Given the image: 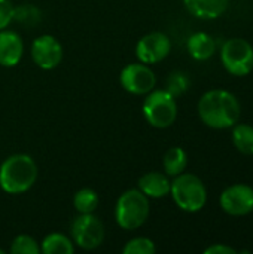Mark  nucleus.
I'll return each instance as SVG.
<instances>
[{"mask_svg":"<svg viewBox=\"0 0 253 254\" xmlns=\"http://www.w3.org/2000/svg\"><path fill=\"white\" fill-rule=\"evenodd\" d=\"M171 51V42L169 36L161 31H152L145 34L136 45V55L143 64H155L163 61Z\"/></svg>","mask_w":253,"mask_h":254,"instance_id":"9d476101","label":"nucleus"},{"mask_svg":"<svg viewBox=\"0 0 253 254\" xmlns=\"http://www.w3.org/2000/svg\"><path fill=\"white\" fill-rule=\"evenodd\" d=\"M230 0H183L188 12L200 19H216L221 16L227 7Z\"/></svg>","mask_w":253,"mask_h":254,"instance_id":"4468645a","label":"nucleus"},{"mask_svg":"<svg viewBox=\"0 0 253 254\" xmlns=\"http://www.w3.org/2000/svg\"><path fill=\"white\" fill-rule=\"evenodd\" d=\"M221 60L234 76H246L253 70V48L245 39H230L222 45Z\"/></svg>","mask_w":253,"mask_h":254,"instance_id":"0eeeda50","label":"nucleus"},{"mask_svg":"<svg viewBox=\"0 0 253 254\" xmlns=\"http://www.w3.org/2000/svg\"><path fill=\"white\" fill-rule=\"evenodd\" d=\"M143 101V116L154 128H169L177 118L176 98L167 89H152Z\"/></svg>","mask_w":253,"mask_h":254,"instance_id":"39448f33","label":"nucleus"},{"mask_svg":"<svg viewBox=\"0 0 253 254\" xmlns=\"http://www.w3.org/2000/svg\"><path fill=\"white\" fill-rule=\"evenodd\" d=\"M237 252L233 247L228 246H222V244H215L210 246L204 250V254H236Z\"/></svg>","mask_w":253,"mask_h":254,"instance_id":"393cba45","label":"nucleus"},{"mask_svg":"<svg viewBox=\"0 0 253 254\" xmlns=\"http://www.w3.org/2000/svg\"><path fill=\"white\" fill-rule=\"evenodd\" d=\"M157 250L154 241L151 238L146 237H136L133 240H130L124 249L122 253L124 254H154Z\"/></svg>","mask_w":253,"mask_h":254,"instance_id":"4be33fe9","label":"nucleus"},{"mask_svg":"<svg viewBox=\"0 0 253 254\" xmlns=\"http://www.w3.org/2000/svg\"><path fill=\"white\" fill-rule=\"evenodd\" d=\"M0 254H4V250H3L1 247H0Z\"/></svg>","mask_w":253,"mask_h":254,"instance_id":"a878e982","label":"nucleus"},{"mask_svg":"<svg viewBox=\"0 0 253 254\" xmlns=\"http://www.w3.org/2000/svg\"><path fill=\"white\" fill-rule=\"evenodd\" d=\"M70 235L72 241L84 249V250H94L100 247L106 237V229L103 222L91 214H79L70 226Z\"/></svg>","mask_w":253,"mask_h":254,"instance_id":"423d86ee","label":"nucleus"},{"mask_svg":"<svg viewBox=\"0 0 253 254\" xmlns=\"http://www.w3.org/2000/svg\"><path fill=\"white\" fill-rule=\"evenodd\" d=\"M216 43L212 36L206 33H195L188 40V51L192 58L204 61L215 54Z\"/></svg>","mask_w":253,"mask_h":254,"instance_id":"2eb2a0df","label":"nucleus"},{"mask_svg":"<svg viewBox=\"0 0 253 254\" xmlns=\"http://www.w3.org/2000/svg\"><path fill=\"white\" fill-rule=\"evenodd\" d=\"M24 55V42L16 31L0 30V65L15 67Z\"/></svg>","mask_w":253,"mask_h":254,"instance_id":"f8f14e48","label":"nucleus"},{"mask_svg":"<svg viewBox=\"0 0 253 254\" xmlns=\"http://www.w3.org/2000/svg\"><path fill=\"white\" fill-rule=\"evenodd\" d=\"M149 210V198L139 189H128L116 201L115 220L119 228L134 231L146 223Z\"/></svg>","mask_w":253,"mask_h":254,"instance_id":"7ed1b4c3","label":"nucleus"},{"mask_svg":"<svg viewBox=\"0 0 253 254\" xmlns=\"http://www.w3.org/2000/svg\"><path fill=\"white\" fill-rule=\"evenodd\" d=\"M9 252L12 254H39L40 244L30 235H18L10 243Z\"/></svg>","mask_w":253,"mask_h":254,"instance_id":"412c9836","label":"nucleus"},{"mask_svg":"<svg viewBox=\"0 0 253 254\" xmlns=\"http://www.w3.org/2000/svg\"><path fill=\"white\" fill-rule=\"evenodd\" d=\"M122 88L133 95H146L157 85V76L143 63H133L122 68L119 76Z\"/></svg>","mask_w":253,"mask_h":254,"instance_id":"6e6552de","label":"nucleus"},{"mask_svg":"<svg viewBox=\"0 0 253 254\" xmlns=\"http://www.w3.org/2000/svg\"><path fill=\"white\" fill-rule=\"evenodd\" d=\"M15 15V6L10 0H0V30L10 25Z\"/></svg>","mask_w":253,"mask_h":254,"instance_id":"b1692460","label":"nucleus"},{"mask_svg":"<svg viewBox=\"0 0 253 254\" xmlns=\"http://www.w3.org/2000/svg\"><path fill=\"white\" fill-rule=\"evenodd\" d=\"M198 115L207 127L225 129L237 124L240 118V104L231 92L212 89L201 97L198 103Z\"/></svg>","mask_w":253,"mask_h":254,"instance_id":"f257e3e1","label":"nucleus"},{"mask_svg":"<svg viewBox=\"0 0 253 254\" xmlns=\"http://www.w3.org/2000/svg\"><path fill=\"white\" fill-rule=\"evenodd\" d=\"M221 207L227 214L246 216L253 211V189L248 185H233L221 195Z\"/></svg>","mask_w":253,"mask_h":254,"instance_id":"9b49d317","label":"nucleus"},{"mask_svg":"<svg viewBox=\"0 0 253 254\" xmlns=\"http://www.w3.org/2000/svg\"><path fill=\"white\" fill-rule=\"evenodd\" d=\"M40 19H42V12L33 4H22V6L15 7L13 21H18L19 24L31 27V25L39 24Z\"/></svg>","mask_w":253,"mask_h":254,"instance_id":"aec40b11","label":"nucleus"},{"mask_svg":"<svg viewBox=\"0 0 253 254\" xmlns=\"http://www.w3.org/2000/svg\"><path fill=\"white\" fill-rule=\"evenodd\" d=\"M31 58L42 70H52L60 65L63 60V46L51 34H42L31 43Z\"/></svg>","mask_w":253,"mask_h":254,"instance_id":"1a4fd4ad","label":"nucleus"},{"mask_svg":"<svg viewBox=\"0 0 253 254\" xmlns=\"http://www.w3.org/2000/svg\"><path fill=\"white\" fill-rule=\"evenodd\" d=\"M186 86H188V80H186L185 76L180 74V73L171 74V76L169 77V80H167V91H169L174 98H176L179 94H182V92L186 89Z\"/></svg>","mask_w":253,"mask_h":254,"instance_id":"5701e85b","label":"nucleus"},{"mask_svg":"<svg viewBox=\"0 0 253 254\" xmlns=\"http://www.w3.org/2000/svg\"><path fill=\"white\" fill-rule=\"evenodd\" d=\"M188 165V155L182 147H171L163 158V167L169 177H176L185 171Z\"/></svg>","mask_w":253,"mask_h":254,"instance_id":"f3484780","label":"nucleus"},{"mask_svg":"<svg viewBox=\"0 0 253 254\" xmlns=\"http://www.w3.org/2000/svg\"><path fill=\"white\" fill-rule=\"evenodd\" d=\"M137 183H139V190L152 199H161L167 196L171 188V182L169 180V176L158 171H151L143 174Z\"/></svg>","mask_w":253,"mask_h":254,"instance_id":"ddd939ff","label":"nucleus"},{"mask_svg":"<svg viewBox=\"0 0 253 254\" xmlns=\"http://www.w3.org/2000/svg\"><path fill=\"white\" fill-rule=\"evenodd\" d=\"M170 193L176 205L186 213L200 211L207 201L206 186L200 177L189 173H182L171 182Z\"/></svg>","mask_w":253,"mask_h":254,"instance_id":"20e7f679","label":"nucleus"},{"mask_svg":"<svg viewBox=\"0 0 253 254\" xmlns=\"http://www.w3.org/2000/svg\"><path fill=\"white\" fill-rule=\"evenodd\" d=\"M40 253L43 254H73L75 244L73 241L58 232H52L43 238L40 243Z\"/></svg>","mask_w":253,"mask_h":254,"instance_id":"dca6fc26","label":"nucleus"},{"mask_svg":"<svg viewBox=\"0 0 253 254\" xmlns=\"http://www.w3.org/2000/svg\"><path fill=\"white\" fill-rule=\"evenodd\" d=\"M233 143L243 155H253V127L239 124L233 131Z\"/></svg>","mask_w":253,"mask_h":254,"instance_id":"6ab92c4d","label":"nucleus"},{"mask_svg":"<svg viewBox=\"0 0 253 254\" xmlns=\"http://www.w3.org/2000/svg\"><path fill=\"white\" fill-rule=\"evenodd\" d=\"M37 176V164L30 155H10L0 165V188L9 195H21L34 186Z\"/></svg>","mask_w":253,"mask_h":254,"instance_id":"f03ea898","label":"nucleus"},{"mask_svg":"<svg viewBox=\"0 0 253 254\" xmlns=\"http://www.w3.org/2000/svg\"><path fill=\"white\" fill-rule=\"evenodd\" d=\"M73 207L79 214H91L98 207V193L91 188L79 189L73 196Z\"/></svg>","mask_w":253,"mask_h":254,"instance_id":"a211bd4d","label":"nucleus"}]
</instances>
